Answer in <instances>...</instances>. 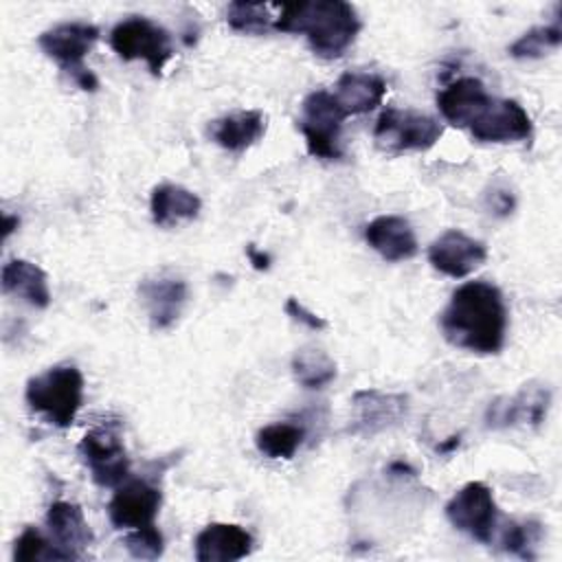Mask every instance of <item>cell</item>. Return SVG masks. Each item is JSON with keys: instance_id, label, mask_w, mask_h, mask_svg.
Segmentation results:
<instances>
[{"instance_id": "cell-28", "label": "cell", "mask_w": 562, "mask_h": 562, "mask_svg": "<svg viewBox=\"0 0 562 562\" xmlns=\"http://www.w3.org/2000/svg\"><path fill=\"white\" fill-rule=\"evenodd\" d=\"M270 4L263 2H231L226 9V22L237 33H263L274 26Z\"/></svg>"}, {"instance_id": "cell-26", "label": "cell", "mask_w": 562, "mask_h": 562, "mask_svg": "<svg viewBox=\"0 0 562 562\" xmlns=\"http://www.w3.org/2000/svg\"><path fill=\"white\" fill-rule=\"evenodd\" d=\"M560 42H562V29L558 22L547 26H533L509 46V55L516 59H538V57H544L549 50L558 48Z\"/></svg>"}, {"instance_id": "cell-29", "label": "cell", "mask_w": 562, "mask_h": 562, "mask_svg": "<svg viewBox=\"0 0 562 562\" xmlns=\"http://www.w3.org/2000/svg\"><path fill=\"white\" fill-rule=\"evenodd\" d=\"M542 536V527L536 520H525V522H516L509 520L503 525L501 529V538L498 544L503 551L531 560L533 558V547L540 542Z\"/></svg>"}, {"instance_id": "cell-36", "label": "cell", "mask_w": 562, "mask_h": 562, "mask_svg": "<svg viewBox=\"0 0 562 562\" xmlns=\"http://www.w3.org/2000/svg\"><path fill=\"white\" fill-rule=\"evenodd\" d=\"M18 226V217H11V215H4V239L11 235V231Z\"/></svg>"}, {"instance_id": "cell-10", "label": "cell", "mask_w": 562, "mask_h": 562, "mask_svg": "<svg viewBox=\"0 0 562 562\" xmlns=\"http://www.w3.org/2000/svg\"><path fill=\"white\" fill-rule=\"evenodd\" d=\"M551 404V389L547 384H525L516 395L496 397L485 411L487 428H509L518 424L540 426Z\"/></svg>"}, {"instance_id": "cell-35", "label": "cell", "mask_w": 562, "mask_h": 562, "mask_svg": "<svg viewBox=\"0 0 562 562\" xmlns=\"http://www.w3.org/2000/svg\"><path fill=\"white\" fill-rule=\"evenodd\" d=\"M459 443H461V437H459V435H452V437H448L446 441H441V443L437 446V452H450V450H454Z\"/></svg>"}, {"instance_id": "cell-14", "label": "cell", "mask_w": 562, "mask_h": 562, "mask_svg": "<svg viewBox=\"0 0 562 562\" xmlns=\"http://www.w3.org/2000/svg\"><path fill=\"white\" fill-rule=\"evenodd\" d=\"M140 303L149 316L154 329H169L182 314L189 296L187 281L171 272L147 277L138 285Z\"/></svg>"}, {"instance_id": "cell-16", "label": "cell", "mask_w": 562, "mask_h": 562, "mask_svg": "<svg viewBox=\"0 0 562 562\" xmlns=\"http://www.w3.org/2000/svg\"><path fill=\"white\" fill-rule=\"evenodd\" d=\"M198 562H235L252 551V536L235 522H211L195 536Z\"/></svg>"}, {"instance_id": "cell-33", "label": "cell", "mask_w": 562, "mask_h": 562, "mask_svg": "<svg viewBox=\"0 0 562 562\" xmlns=\"http://www.w3.org/2000/svg\"><path fill=\"white\" fill-rule=\"evenodd\" d=\"M246 257L250 259L255 270H268L270 268V257L263 250H259L255 244L246 246Z\"/></svg>"}, {"instance_id": "cell-20", "label": "cell", "mask_w": 562, "mask_h": 562, "mask_svg": "<svg viewBox=\"0 0 562 562\" xmlns=\"http://www.w3.org/2000/svg\"><path fill=\"white\" fill-rule=\"evenodd\" d=\"M266 134V116L259 110H239L211 123L209 136L222 149L241 154Z\"/></svg>"}, {"instance_id": "cell-21", "label": "cell", "mask_w": 562, "mask_h": 562, "mask_svg": "<svg viewBox=\"0 0 562 562\" xmlns=\"http://www.w3.org/2000/svg\"><path fill=\"white\" fill-rule=\"evenodd\" d=\"M2 292L20 296L37 310H44L50 303L46 272L26 259H11L2 266Z\"/></svg>"}, {"instance_id": "cell-7", "label": "cell", "mask_w": 562, "mask_h": 562, "mask_svg": "<svg viewBox=\"0 0 562 562\" xmlns=\"http://www.w3.org/2000/svg\"><path fill=\"white\" fill-rule=\"evenodd\" d=\"M79 457L99 487H116L130 476V457L116 424H101L79 441Z\"/></svg>"}, {"instance_id": "cell-32", "label": "cell", "mask_w": 562, "mask_h": 562, "mask_svg": "<svg viewBox=\"0 0 562 562\" xmlns=\"http://www.w3.org/2000/svg\"><path fill=\"white\" fill-rule=\"evenodd\" d=\"M514 193L507 191V189H498V187H492V191L487 193V209L498 215V217H505L514 211Z\"/></svg>"}, {"instance_id": "cell-8", "label": "cell", "mask_w": 562, "mask_h": 562, "mask_svg": "<svg viewBox=\"0 0 562 562\" xmlns=\"http://www.w3.org/2000/svg\"><path fill=\"white\" fill-rule=\"evenodd\" d=\"M446 518L450 525L476 542H492L496 531V501L492 487L481 481H470L446 503Z\"/></svg>"}, {"instance_id": "cell-18", "label": "cell", "mask_w": 562, "mask_h": 562, "mask_svg": "<svg viewBox=\"0 0 562 562\" xmlns=\"http://www.w3.org/2000/svg\"><path fill=\"white\" fill-rule=\"evenodd\" d=\"M367 244L386 261H406L417 255V237L408 220L378 215L364 226Z\"/></svg>"}, {"instance_id": "cell-5", "label": "cell", "mask_w": 562, "mask_h": 562, "mask_svg": "<svg viewBox=\"0 0 562 562\" xmlns=\"http://www.w3.org/2000/svg\"><path fill=\"white\" fill-rule=\"evenodd\" d=\"M110 46L123 61L143 59L151 75H160L173 57V44L167 29L143 15H130L110 31Z\"/></svg>"}, {"instance_id": "cell-25", "label": "cell", "mask_w": 562, "mask_h": 562, "mask_svg": "<svg viewBox=\"0 0 562 562\" xmlns=\"http://www.w3.org/2000/svg\"><path fill=\"white\" fill-rule=\"evenodd\" d=\"M292 375L303 389L316 391L336 378V362L323 349L305 347L292 358Z\"/></svg>"}, {"instance_id": "cell-30", "label": "cell", "mask_w": 562, "mask_h": 562, "mask_svg": "<svg viewBox=\"0 0 562 562\" xmlns=\"http://www.w3.org/2000/svg\"><path fill=\"white\" fill-rule=\"evenodd\" d=\"M123 544L136 560H158L165 551V538L154 525L130 529L123 538Z\"/></svg>"}, {"instance_id": "cell-24", "label": "cell", "mask_w": 562, "mask_h": 562, "mask_svg": "<svg viewBox=\"0 0 562 562\" xmlns=\"http://www.w3.org/2000/svg\"><path fill=\"white\" fill-rule=\"evenodd\" d=\"M305 439V428L292 422H277L259 428L255 446L268 459H292Z\"/></svg>"}, {"instance_id": "cell-9", "label": "cell", "mask_w": 562, "mask_h": 562, "mask_svg": "<svg viewBox=\"0 0 562 562\" xmlns=\"http://www.w3.org/2000/svg\"><path fill=\"white\" fill-rule=\"evenodd\" d=\"M160 503V487L145 479H125L121 485H116V492L108 503V516L116 529L130 531L154 525Z\"/></svg>"}, {"instance_id": "cell-3", "label": "cell", "mask_w": 562, "mask_h": 562, "mask_svg": "<svg viewBox=\"0 0 562 562\" xmlns=\"http://www.w3.org/2000/svg\"><path fill=\"white\" fill-rule=\"evenodd\" d=\"M26 404L57 428H68L83 404V375L75 364H55L26 382Z\"/></svg>"}, {"instance_id": "cell-2", "label": "cell", "mask_w": 562, "mask_h": 562, "mask_svg": "<svg viewBox=\"0 0 562 562\" xmlns=\"http://www.w3.org/2000/svg\"><path fill=\"white\" fill-rule=\"evenodd\" d=\"M360 18L345 0H301L281 4L274 31L307 37L310 48L323 59H336L360 33Z\"/></svg>"}, {"instance_id": "cell-6", "label": "cell", "mask_w": 562, "mask_h": 562, "mask_svg": "<svg viewBox=\"0 0 562 562\" xmlns=\"http://www.w3.org/2000/svg\"><path fill=\"white\" fill-rule=\"evenodd\" d=\"M441 134V123L430 114L400 108H386L373 127L375 145L386 154L426 151L439 140Z\"/></svg>"}, {"instance_id": "cell-17", "label": "cell", "mask_w": 562, "mask_h": 562, "mask_svg": "<svg viewBox=\"0 0 562 562\" xmlns=\"http://www.w3.org/2000/svg\"><path fill=\"white\" fill-rule=\"evenodd\" d=\"M492 97L476 77H461L448 83L437 94V108L441 116L454 127H470L472 121L487 108Z\"/></svg>"}, {"instance_id": "cell-27", "label": "cell", "mask_w": 562, "mask_h": 562, "mask_svg": "<svg viewBox=\"0 0 562 562\" xmlns=\"http://www.w3.org/2000/svg\"><path fill=\"white\" fill-rule=\"evenodd\" d=\"M15 562H35V560H72L55 540H48L37 527H26L13 544Z\"/></svg>"}, {"instance_id": "cell-34", "label": "cell", "mask_w": 562, "mask_h": 562, "mask_svg": "<svg viewBox=\"0 0 562 562\" xmlns=\"http://www.w3.org/2000/svg\"><path fill=\"white\" fill-rule=\"evenodd\" d=\"M389 472H391V474H408V476H415V468L408 465L406 461H393V463L389 465Z\"/></svg>"}, {"instance_id": "cell-23", "label": "cell", "mask_w": 562, "mask_h": 562, "mask_svg": "<svg viewBox=\"0 0 562 562\" xmlns=\"http://www.w3.org/2000/svg\"><path fill=\"white\" fill-rule=\"evenodd\" d=\"M200 209H202V200L193 191L180 184L165 182L151 191L149 211H151L154 224L158 226L167 228V226H176L180 222L193 220L198 217Z\"/></svg>"}, {"instance_id": "cell-4", "label": "cell", "mask_w": 562, "mask_h": 562, "mask_svg": "<svg viewBox=\"0 0 562 562\" xmlns=\"http://www.w3.org/2000/svg\"><path fill=\"white\" fill-rule=\"evenodd\" d=\"M349 114L336 101L334 92L314 90L301 103L299 127L305 136V147L310 156L321 160L342 158V123Z\"/></svg>"}, {"instance_id": "cell-1", "label": "cell", "mask_w": 562, "mask_h": 562, "mask_svg": "<svg viewBox=\"0 0 562 562\" xmlns=\"http://www.w3.org/2000/svg\"><path fill=\"white\" fill-rule=\"evenodd\" d=\"M441 336L457 349L479 356L498 353L507 336V305L490 281L459 285L439 314Z\"/></svg>"}, {"instance_id": "cell-13", "label": "cell", "mask_w": 562, "mask_h": 562, "mask_svg": "<svg viewBox=\"0 0 562 562\" xmlns=\"http://www.w3.org/2000/svg\"><path fill=\"white\" fill-rule=\"evenodd\" d=\"M487 259V248L483 241L465 235L459 228L443 231L428 246V261L435 270L446 277L461 279L474 272Z\"/></svg>"}, {"instance_id": "cell-22", "label": "cell", "mask_w": 562, "mask_h": 562, "mask_svg": "<svg viewBox=\"0 0 562 562\" xmlns=\"http://www.w3.org/2000/svg\"><path fill=\"white\" fill-rule=\"evenodd\" d=\"M386 81L375 72H345L336 81V101L347 114H364L382 103Z\"/></svg>"}, {"instance_id": "cell-11", "label": "cell", "mask_w": 562, "mask_h": 562, "mask_svg": "<svg viewBox=\"0 0 562 562\" xmlns=\"http://www.w3.org/2000/svg\"><path fill=\"white\" fill-rule=\"evenodd\" d=\"M99 40V29L88 22H64L37 37L40 48L46 57L55 59L61 70L70 77L83 70V57L90 53L94 42Z\"/></svg>"}, {"instance_id": "cell-12", "label": "cell", "mask_w": 562, "mask_h": 562, "mask_svg": "<svg viewBox=\"0 0 562 562\" xmlns=\"http://www.w3.org/2000/svg\"><path fill=\"white\" fill-rule=\"evenodd\" d=\"M481 143H516L531 136V119L514 99H492L468 127Z\"/></svg>"}, {"instance_id": "cell-31", "label": "cell", "mask_w": 562, "mask_h": 562, "mask_svg": "<svg viewBox=\"0 0 562 562\" xmlns=\"http://www.w3.org/2000/svg\"><path fill=\"white\" fill-rule=\"evenodd\" d=\"M283 310H285V314H288L290 318H294L296 323L305 325L307 329L321 331V329H325V327H327V321H325L323 316H318V314L310 312V310H307L299 299H294V296H290V299L285 301Z\"/></svg>"}, {"instance_id": "cell-15", "label": "cell", "mask_w": 562, "mask_h": 562, "mask_svg": "<svg viewBox=\"0 0 562 562\" xmlns=\"http://www.w3.org/2000/svg\"><path fill=\"white\" fill-rule=\"evenodd\" d=\"M353 426L351 432L375 435L389 426H395L408 411V397L402 393H384L378 389H364L353 393Z\"/></svg>"}, {"instance_id": "cell-19", "label": "cell", "mask_w": 562, "mask_h": 562, "mask_svg": "<svg viewBox=\"0 0 562 562\" xmlns=\"http://www.w3.org/2000/svg\"><path fill=\"white\" fill-rule=\"evenodd\" d=\"M46 527L57 547H61L72 560L83 558V551L92 544L94 536L83 516V509L70 501H55L46 512Z\"/></svg>"}]
</instances>
